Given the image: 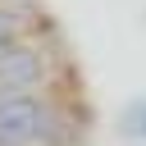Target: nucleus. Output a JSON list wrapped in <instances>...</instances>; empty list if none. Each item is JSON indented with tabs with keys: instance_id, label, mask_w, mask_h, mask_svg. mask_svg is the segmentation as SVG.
<instances>
[{
	"instance_id": "nucleus-2",
	"label": "nucleus",
	"mask_w": 146,
	"mask_h": 146,
	"mask_svg": "<svg viewBox=\"0 0 146 146\" xmlns=\"http://www.w3.org/2000/svg\"><path fill=\"white\" fill-rule=\"evenodd\" d=\"M41 78V55L27 50V46H5L0 50V91H23Z\"/></svg>"
},
{
	"instance_id": "nucleus-3",
	"label": "nucleus",
	"mask_w": 146,
	"mask_h": 146,
	"mask_svg": "<svg viewBox=\"0 0 146 146\" xmlns=\"http://www.w3.org/2000/svg\"><path fill=\"white\" fill-rule=\"evenodd\" d=\"M14 41H18V23H14V14H5V9H0V50H5V46H14Z\"/></svg>"
},
{
	"instance_id": "nucleus-1",
	"label": "nucleus",
	"mask_w": 146,
	"mask_h": 146,
	"mask_svg": "<svg viewBox=\"0 0 146 146\" xmlns=\"http://www.w3.org/2000/svg\"><path fill=\"white\" fill-rule=\"evenodd\" d=\"M46 105L27 91H0V146H32L46 137Z\"/></svg>"
}]
</instances>
